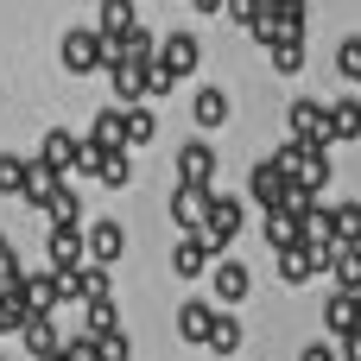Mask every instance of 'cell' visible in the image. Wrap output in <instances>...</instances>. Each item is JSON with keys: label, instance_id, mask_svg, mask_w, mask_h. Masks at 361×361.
Instances as JSON below:
<instances>
[{"label": "cell", "instance_id": "d6a6232c", "mask_svg": "<svg viewBox=\"0 0 361 361\" xmlns=\"http://www.w3.org/2000/svg\"><path fill=\"white\" fill-rule=\"evenodd\" d=\"M336 241H361V203H336Z\"/></svg>", "mask_w": 361, "mask_h": 361}, {"label": "cell", "instance_id": "484cf974", "mask_svg": "<svg viewBox=\"0 0 361 361\" xmlns=\"http://www.w3.org/2000/svg\"><path fill=\"white\" fill-rule=\"evenodd\" d=\"M95 25H102L108 38H121V32H133V25H140V6H133V0H102Z\"/></svg>", "mask_w": 361, "mask_h": 361}, {"label": "cell", "instance_id": "ffe728a7", "mask_svg": "<svg viewBox=\"0 0 361 361\" xmlns=\"http://www.w3.org/2000/svg\"><path fill=\"white\" fill-rule=\"evenodd\" d=\"M19 336H25V349H32V355H51V349H63V336H57L51 311H32V317L19 324Z\"/></svg>", "mask_w": 361, "mask_h": 361}, {"label": "cell", "instance_id": "30bf717a", "mask_svg": "<svg viewBox=\"0 0 361 361\" xmlns=\"http://www.w3.org/2000/svg\"><path fill=\"white\" fill-rule=\"evenodd\" d=\"M13 298H19L25 311H57V305H63V292H57V273H25V279L13 286Z\"/></svg>", "mask_w": 361, "mask_h": 361}, {"label": "cell", "instance_id": "7c38bea8", "mask_svg": "<svg viewBox=\"0 0 361 361\" xmlns=\"http://www.w3.org/2000/svg\"><path fill=\"white\" fill-rule=\"evenodd\" d=\"M95 184L102 190H127L133 184V146H108L102 165H95Z\"/></svg>", "mask_w": 361, "mask_h": 361}, {"label": "cell", "instance_id": "83f0119b", "mask_svg": "<svg viewBox=\"0 0 361 361\" xmlns=\"http://www.w3.org/2000/svg\"><path fill=\"white\" fill-rule=\"evenodd\" d=\"M121 114H127V146H152V140H159V114H152V108L133 102V108H121Z\"/></svg>", "mask_w": 361, "mask_h": 361}, {"label": "cell", "instance_id": "60d3db41", "mask_svg": "<svg viewBox=\"0 0 361 361\" xmlns=\"http://www.w3.org/2000/svg\"><path fill=\"white\" fill-rule=\"evenodd\" d=\"M0 247H6V235H0Z\"/></svg>", "mask_w": 361, "mask_h": 361}, {"label": "cell", "instance_id": "f35d334b", "mask_svg": "<svg viewBox=\"0 0 361 361\" xmlns=\"http://www.w3.org/2000/svg\"><path fill=\"white\" fill-rule=\"evenodd\" d=\"M190 6H197V13H222L228 0H190Z\"/></svg>", "mask_w": 361, "mask_h": 361}, {"label": "cell", "instance_id": "4316f807", "mask_svg": "<svg viewBox=\"0 0 361 361\" xmlns=\"http://www.w3.org/2000/svg\"><path fill=\"white\" fill-rule=\"evenodd\" d=\"M108 330H121L114 298H89V305H82V336H108Z\"/></svg>", "mask_w": 361, "mask_h": 361}, {"label": "cell", "instance_id": "836d02e7", "mask_svg": "<svg viewBox=\"0 0 361 361\" xmlns=\"http://www.w3.org/2000/svg\"><path fill=\"white\" fill-rule=\"evenodd\" d=\"M89 298H108V267H102V260L82 267V305H89Z\"/></svg>", "mask_w": 361, "mask_h": 361}, {"label": "cell", "instance_id": "ac0fdd59", "mask_svg": "<svg viewBox=\"0 0 361 361\" xmlns=\"http://www.w3.org/2000/svg\"><path fill=\"white\" fill-rule=\"evenodd\" d=\"M209 324H216V311H209L203 298H184V305H178V336H184V343L203 349V343H209Z\"/></svg>", "mask_w": 361, "mask_h": 361}, {"label": "cell", "instance_id": "5bb4252c", "mask_svg": "<svg viewBox=\"0 0 361 361\" xmlns=\"http://www.w3.org/2000/svg\"><path fill=\"white\" fill-rule=\"evenodd\" d=\"M108 82H114V102L121 108L146 102V63H108Z\"/></svg>", "mask_w": 361, "mask_h": 361}, {"label": "cell", "instance_id": "f1b7e54d", "mask_svg": "<svg viewBox=\"0 0 361 361\" xmlns=\"http://www.w3.org/2000/svg\"><path fill=\"white\" fill-rule=\"evenodd\" d=\"M57 184H63V171H44V165L32 159V178H25V203H32V209H44V203L57 197Z\"/></svg>", "mask_w": 361, "mask_h": 361}, {"label": "cell", "instance_id": "52a82bcc", "mask_svg": "<svg viewBox=\"0 0 361 361\" xmlns=\"http://www.w3.org/2000/svg\"><path fill=\"white\" fill-rule=\"evenodd\" d=\"M76 152H82V133H70V127H51V133H44V146H38V165L70 178V171H76Z\"/></svg>", "mask_w": 361, "mask_h": 361}, {"label": "cell", "instance_id": "9a60e30c", "mask_svg": "<svg viewBox=\"0 0 361 361\" xmlns=\"http://www.w3.org/2000/svg\"><path fill=\"white\" fill-rule=\"evenodd\" d=\"M228 114H235V108H228V95H222V89H197V102H190V121H197L203 133L228 127Z\"/></svg>", "mask_w": 361, "mask_h": 361}, {"label": "cell", "instance_id": "74e56055", "mask_svg": "<svg viewBox=\"0 0 361 361\" xmlns=\"http://www.w3.org/2000/svg\"><path fill=\"white\" fill-rule=\"evenodd\" d=\"M336 355H343V361H361V330H349V336L336 343Z\"/></svg>", "mask_w": 361, "mask_h": 361}, {"label": "cell", "instance_id": "9c48e42d", "mask_svg": "<svg viewBox=\"0 0 361 361\" xmlns=\"http://www.w3.org/2000/svg\"><path fill=\"white\" fill-rule=\"evenodd\" d=\"M178 178L184 184H209L216 178V146L209 140H184L178 146Z\"/></svg>", "mask_w": 361, "mask_h": 361}, {"label": "cell", "instance_id": "277c9868", "mask_svg": "<svg viewBox=\"0 0 361 361\" xmlns=\"http://www.w3.org/2000/svg\"><path fill=\"white\" fill-rule=\"evenodd\" d=\"M247 286H254V273H247L235 254H216V260H209V292H216L222 305H241V298H247Z\"/></svg>", "mask_w": 361, "mask_h": 361}, {"label": "cell", "instance_id": "44dd1931", "mask_svg": "<svg viewBox=\"0 0 361 361\" xmlns=\"http://www.w3.org/2000/svg\"><path fill=\"white\" fill-rule=\"evenodd\" d=\"M330 279H336V292H355V298H361V247H355V241H343V247H336Z\"/></svg>", "mask_w": 361, "mask_h": 361}, {"label": "cell", "instance_id": "603a6c76", "mask_svg": "<svg viewBox=\"0 0 361 361\" xmlns=\"http://www.w3.org/2000/svg\"><path fill=\"white\" fill-rule=\"evenodd\" d=\"M292 241H305V216H292V209H267V247L279 254V247H292Z\"/></svg>", "mask_w": 361, "mask_h": 361}, {"label": "cell", "instance_id": "cb8c5ba5", "mask_svg": "<svg viewBox=\"0 0 361 361\" xmlns=\"http://www.w3.org/2000/svg\"><path fill=\"white\" fill-rule=\"evenodd\" d=\"M330 133L349 146V140H361V95H343V102H330Z\"/></svg>", "mask_w": 361, "mask_h": 361}, {"label": "cell", "instance_id": "d6986e66", "mask_svg": "<svg viewBox=\"0 0 361 361\" xmlns=\"http://www.w3.org/2000/svg\"><path fill=\"white\" fill-rule=\"evenodd\" d=\"M44 216H51V228H82V197H76V184H70V178L57 184V197L44 203Z\"/></svg>", "mask_w": 361, "mask_h": 361}, {"label": "cell", "instance_id": "4dcf8cb0", "mask_svg": "<svg viewBox=\"0 0 361 361\" xmlns=\"http://www.w3.org/2000/svg\"><path fill=\"white\" fill-rule=\"evenodd\" d=\"M273 70H279V76H298V70H305V38L273 44Z\"/></svg>", "mask_w": 361, "mask_h": 361}, {"label": "cell", "instance_id": "8d00e7d4", "mask_svg": "<svg viewBox=\"0 0 361 361\" xmlns=\"http://www.w3.org/2000/svg\"><path fill=\"white\" fill-rule=\"evenodd\" d=\"M298 361H343V355H336V343H311Z\"/></svg>", "mask_w": 361, "mask_h": 361}, {"label": "cell", "instance_id": "7402d4cb", "mask_svg": "<svg viewBox=\"0 0 361 361\" xmlns=\"http://www.w3.org/2000/svg\"><path fill=\"white\" fill-rule=\"evenodd\" d=\"M89 140H95V146H127V114H121V102H114V108H95Z\"/></svg>", "mask_w": 361, "mask_h": 361}, {"label": "cell", "instance_id": "1f68e13d", "mask_svg": "<svg viewBox=\"0 0 361 361\" xmlns=\"http://www.w3.org/2000/svg\"><path fill=\"white\" fill-rule=\"evenodd\" d=\"M336 70H343V76H355V89H361V32H349V38L336 44Z\"/></svg>", "mask_w": 361, "mask_h": 361}, {"label": "cell", "instance_id": "d590c367", "mask_svg": "<svg viewBox=\"0 0 361 361\" xmlns=\"http://www.w3.org/2000/svg\"><path fill=\"white\" fill-rule=\"evenodd\" d=\"M222 13H228V19H235V25H254V19H260V13H267V0H228V6H222Z\"/></svg>", "mask_w": 361, "mask_h": 361}, {"label": "cell", "instance_id": "6da1fadb", "mask_svg": "<svg viewBox=\"0 0 361 361\" xmlns=\"http://www.w3.org/2000/svg\"><path fill=\"white\" fill-rule=\"evenodd\" d=\"M57 57H63L70 76H95V70H108V32L102 25H70L63 44H57Z\"/></svg>", "mask_w": 361, "mask_h": 361}, {"label": "cell", "instance_id": "e0dca14e", "mask_svg": "<svg viewBox=\"0 0 361 361\" xmlns=\"http://www.w3.org/2000/svg\"><path fill=\"white\" fill-rule=\"evenodd\" d=\"M209 260H216V254H209V241H203V235H184V241L171 247V273H178V279H197Z\"/></svg>", "mask_w": 361, "mask_h": 361}, {"label": "cell", "instance_id": "d4e9b609", "mask_svg": "<svg viewBox=\"0 0 361 361\" xmlns=\"http://www.w3.org/2000/svg\"><path fill=\"white\" fill-rule=\"evenodd\" d=\"M241 336H247V330H241V317L216 311V324H209V343H203V349H209V355H235V349H241Z\"/></svg>", "mask_w": 361, "mask_h": 361}, {"label": "cell", "instance_id": "3957f363", "mask_svg": "<svg viewBox=\"0 0 361 361\" xmlns=\"http://www.w3.org/2000/svg\"><path fill=\"white\" fill-rule=\"evenodd\" d=\"M286 140H298V146H336V133H330V108L298 95V102L286 108Z\"/></svg>", "mask_w": 361, "mask_h": 361}, {"label": "cell", "instance_id": "4fadbf2b", "mask_svg": "<svg viewBox=\"0 0 361 361\" xmlns=\"http://www.w3.org/2000/svg\"><path fill=\"white\" fill-rule=\"evenodd\" d=\"M286 184H292V171H286L279 159H267V165H254V184H247V190H254L267 209H279V203H286Z\"/></svg>", "mask_w": 361, "mask_h": 361}, {"label": "cell", "instance_id": "2e32d148", "mask_svg": "<svg viewBox=\"0 0 361 361\" xmlns=\"http://www.w3.org/2000/svg\"><path fill=\"white\" fill-rule=\"evenodd\" d=\"M82 254H89V235L82 228H51V273L82 267Z\"/></svg>", "mask_w": 361, "mask_h": 361}, {"label": "cell", "instance_id": "8992f818", "mask_svg": "<svg viewBox=\"0 0 361 361\" xmlns=\"http://www.w3.org/2000/svg\"><path fill=\"white\" fill-rule=\"evenodd\" d=\"M209 197H216L209 184H184V178H178V190H171V222H178L184 235H190V228H203V216H209Z\"/></svg>", "mask_w": 361, "mask_h": 361}, {"label": "cell", "instance_id": "ab89813d", "mask_svg": "<svg viewBox=\"0 0 361 361\" xmlns=\"http://www.w3.org/2000/svg\"><path fill=\"white\" fill-rule=\"evenodd\" d=\"M38 361H70V355H63V349H51V355H38Z\"/></svg>", "mask_w": 361, "mask_h": 361}, {"label": "cell", "instance_id": "8fae6325", "mask_svg": "<svg viewBox=\"0 0 361 361\" xmlns=\"http://www.w3.org/2000/svg\"><path fill=\"white\" fill-rule=\"evenodd\" d=\"M324 330H330L336 343H343L349 330H361V298L355 292H330V298H324Z\"/></svg>", "mask_w": 361, "mask_h": 361}, {"label": "cell", "instance_id": "f546056e", "mask_svg": "<svg viewBox=\"0 0 361 361\" xmlns=\"http://www.w3.org/2000/svg\"><path fill=\"white\" fill-rule=\"evenodd\" d=\"M25 178H32V159L0 152V197H25Z\"/></svg>", "mask_w": 361, "mask_h": 361}, {"label": "cell", "instance_id": "e575fe53", "mask_svg": "<svg viewBox=\"0 0 361 361\" xmlns=\"http://www.w3.org/2000/svg\"><path fill=\"white\" fill-rule=\"evenodd\" d=\"M102 343V361H133V349H127V330H108V336H95Z\"/></svg>", "mask_w": 361, "mask_h": 361}, {"label": "cell", "instance_id": "7a4b0ae2", "mask_svg": "<svg viewBox=\"0 0 361 361\" xmlns=\"http://www.w3.org/2000/svg\"><path fill=\"white\" fill-rule=\"evenodd\" d=\"M241 228H247L241 197H209V216H203V228H190V235H203V241H209V254H228Z\"/></svg>", "mask_w": 361, "mask_h": 361}, {"label": "cell", "instance_id": "ba28073f", "mask_svg": "<svg viewBox=\"0 0 361 361\" xmlns=\"http://www.w3.org/2000/svg\"><path fill=\"white\" fill-rule=\"evenodd\" d=\"M82 235H89V260H102V267H114V260L127 254V228H121L114 216H102V222H89Z\"/></svg>", "mask_w": 361, "mask_h": 361}, {"label": "cell", "instance_id": "5b68a950", "mask_svg": "<svg viewBox=\"0 0 361 361\" xmlns=\"http://www.w3.org/2000/svg\"><path fill=\"white\" fill-rule=\"evenodd\" d=\"M159 63H165L171 76H190V70L203 63V44H197V32H184V25H178V32H165V38H159Z\"/></svg>", "mask_w": 361, "mask_h": 361}]
</instances>
